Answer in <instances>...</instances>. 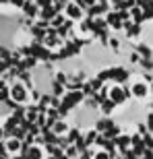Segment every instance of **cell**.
I'll use <instances>...</instances> for the list:
<instances>
[{"label": "cell", "mask_w": 153, "mask_h": 159, "mask_svg": "<svg viewBox=\"0 0 153 159\" xmlns=\"http://www.w3.org/2000/svg\"><path fill=\"white\" fill-rule=\"evenodd\" d=\"M29 99V93H27V89H25L23 83H15L11 87V99L12 103H25V101Z\"/></svg>", "instance_id": "cell-1"}, {"label": "cell", "mask_w": 153, "mask_h": 159, "mask_svg": "<svg viewBox=\"0 0 153 159\" xmlns=\"http://www.w3.org/2000/svg\"><path fill=\"white\" fill-rule=\"evenodd\" d=\"M108 95H110V101H114V103H122V101H126V93H124V89L120 87V85H114V87H110V91H108Z\"/></svg>", "instance_id": "cell-2"}, {"label": "cell", "mask_w": 153, "mask_h": 159, "mask_svg": "<svg viewBox=\"0 0 153 159\" xmlns=\"http://www.w3.org/2000/svg\"><path fill=\"white\" fill-rule=\"evenodd\" d=\"M116 143L120 145V149H124V147L128 149V145H130V136H118Z\"/></svg>", "instance_id": "cell-11"}, {"label": "cell", "mask_w": 153, "mask_h": 159, "mask_svg": "<svg viewBox=\"0 0 153 159\" xmlns=\"http://www.w3.org/2000/svg\"><path fill=\"white\" fill-rule=\"evenodd\" d=\"M54 15H56V8H54V6H46L44 12H41V17H44V19H52Z\"/></svg>", "instance_id": "cell-10"}, {"label": "cell", "mask_w": 153, "mask_h": 159, "mask_svg": "<svg viewBox=\"0 0 153 159\" xmlns=\"http://www.w3.org/2000/svg\"><path fill=\"white\" fill-rule=\"evenodd\" d=\"M23 11H25V15L33 17V15L37 12V6H35V4H27V2H25V4H23Z\"/></svg>", "instance_id": "cell-8"}, {"label": "cell", "mask_w": 153, "mask_h": 159, "mask_svg": "<svg viewBox=\"0 0 153 159\" xmlns=\"http://www.w3.org/2000/svg\"><path fill=\"white\" fill-rule=\"evenodd\" d=\"M114 107H116V103H114V101H106V103L101 106V112H104V114H112Z\"/></svg>", "instance_id": "cell-12"}, {"label": "cell", "mask_w": 153, "mask_h": 159, "mask_svg": "<svg viewBox=\"0 0 153 159\" xmlns=\"http://www.w3.org/2000/svg\"><path fill=\"white\" fill-rule=\"evenodd\" d=\"M93 159H112V155H110V151H106V149H100V151L93 155Z\"/></svg>", "instance_id": "cell-9"}, {"label": "cell", "mask_w": 153, "mask_h": 159, "mask_svg": "<svg viewBox=\"0 0 153 159\" xmlns=\"http://www.w3.org/2000/svg\"><path fill=\"white\" fill-rule=\"evenodd\" d=\"M147 93H149L147 83L139 81V83H135V85H132V95H135V97H145Z\"/></svg>", "instance_id": "cell-4"}, {"label": "cell", "mask_w": 153, "mask_h": 159, "mask_svg": "<svg viewBox=\"0 0 153 159\" xmlns=\"http://www.w3.org/2000/svg\"><path fill=\"white\" fill-rule=\"evenodd\" d=\"M2 134H4V130H2V128H0V139H2Z\"/></svg>", "instance_id": "cell-13"}, {"label": "cell", "mask_w": 153, "mask_h": 159, "mask_svg": "<svg viewBox=\"0 0 153 159\" xmlns=\"http://www.w3.org/2000/svg\"><path fill=\"white\" fill-rule=\"evenodd\" d=\"M52 130L56 132V134H64L66 132V122H54Z\"/></svg>", "instance_id": "cell-7"}, {"label": "cell", "mask_w": 153, "mask_h": 159, "mask_svg": "<svg viewBox=\"0 0 153 159\" xmlns=\"http://www.w3.org/2000/svg\"><path fill=\"white\" fill-rule=\"evenodd\" d=\"M66 17H68V19H81V17H83L81 4H76V2H71V4L66 6Z\"/></svg>", "instance_id": "cell-3"}, {"label": "cell", "mask_w": 153, "mask_h": 159, "mask_svg": "<svg viewBox=\"0 0 153 159\" xmlns=\"http://www.w3.org/2000/svg\"><path fill=\"white\" fill-rule=\"evenodd\" d=\"M44 157V151L39 147H29L27 149V159H41Z\"/></svg>", "instance_id": "cell-6"}, {"label": "cell", "mask_w": 153, "mask_h": 159, "mask_svg": "<svg viewBox=\"0 0 153 159\" xmlns=\"http://www.w3.org/2000/svg\"><path fill=\"white\" fill-rule=\"evenodd\" d=\"M4 149L8 151V153H19V151L23 149V145H21V141H19V139H15V136H12V139H8V141H6Z\"/></svg>", "instance_id": "cell-5"}]
</instances>
